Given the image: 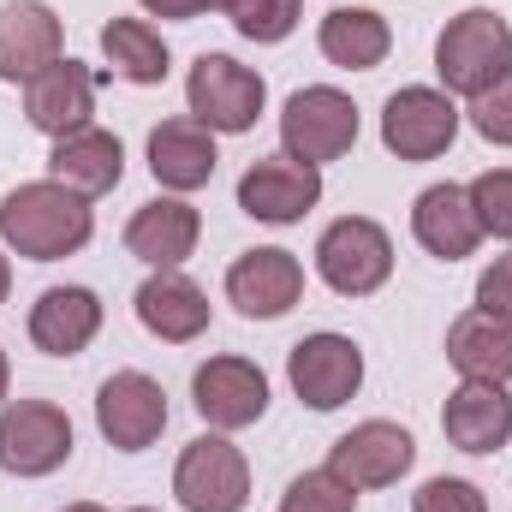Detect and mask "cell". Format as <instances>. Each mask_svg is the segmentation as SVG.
<instances>
[{"label":"cell","mask_w":512,"mask_h":512,"mask_svg":"<svg viewBox=\"0 0 512 512\" xmlns=\"http://www.w3.org/2000/svg\"><path fill=\"white\" fill-rule=\"evenodd\" d=\"M447 364L459 382H512V316L495 310H465L447 322Z\"/></svg>","instance_id":"cb8c5ba5"},{"label":"cell","mask_w":512,"mask_h":512,"mask_svg":"<svg viewBox=\"0 0 512 512\" xmlns=\"http://www.w3.org/2000/svg\"><path fill=\"white\" fill-rule=\"evenodd\" d=\"M471 209L483 221V239L512 245V167H489L471 179Z\"/></svg>","instance_id":"f1b7e54d"},{"label":"cell","mask_w":512,"mask_h":512,"mask_svg":"<svg viewBox=\"0 0 512 512\" xmlns=\"http://www.w3.org/2000/svg\"><path fill=\"white\" fill-rule=\"evenodd\" d=\"M102 60L114 66V78H126L137 90H155L173 72V48L149 18H108L102 24Z\"/></svg>","instance_id":"484cf974"},{"label":"cell","mask_w":512,"mask_h":512,"mask_svg":"<svg viewBox=\"0 0 512 512\" xmlns=\"http://www.w3.org/2000/svg\"><path fill=\"white\" fill-rule=\"evenodd\" d=\"M72 417L54 399H6L0 405V471L6 477H54L72 459Z\"/></svg>","instance_id":"8992f818"},{"label":"cell","mask_w":512,"mask_h":512,"mask_svg":"<svg viewBox=\"0 0 512 512\" xmlns=\"http://www.w3.org/2000/svg\"><path fill=\"white\" fill-rule=\"evenodd\" d=\"M90 239H96V209L60 179H30L0 197V245L24 262H66Z\"/></svg>","instance_id":"6da1fadb"},{"label":"cell","mask_w":512,"mask_h":512,"mask_svg":"<svg viewBox=\"0 0 512 512\" xmlns=\"http://www.w3.org/2000/svg\"><path fill=\"white\" fill-rule=\"evenodd\" d=\"M227 18H233V30H239L245 42L274 48V42H286V36L298 30L304 0H227Z\"/></svg>","instance_id":"4316f807"},{"label":"cell","mask_w":512,"mask_h":512,"mask_svg":"<svg viewBox=\"0 0 512 512\" xmlns=\"http://www.w3.org/2000/svg\"><path fill=\"white\" fill-rule=\"evenodd\" d=\"M304 298V262L286 245H256L227 268V304L245 322H280Z\"/></svg>","instance_id":"9a60e30c"},{"label":"cell","mask_w":512,"mask_h":512,"mask_svg":"<svg viewBox=\"0 0 512 512\" xmlns=\"http://www.w3.org/2000/svg\"><path fill=\"white\" fill-rule=\"evenodd\" d=\"M6 387H12V364H6V352H0V405H6Z\"/></svg>","instance_id":"e575fe53"},{"label":"cell","mask_w":512,"mask_h":512,"mask_svg":"<svg viewBox=\"0 0 512 512\" xmlns=\"http://www.w3.org/2000/svg\"><path fill=\"white\" fill-rule=\"evenodd\" d=\"M96 429L120 453H149L167 435V393L143 370H114L96 387Z\"/></svg>","instance_id":"4fadbf2b"},{"label":"cell","mask_w":512,"mask_h":512,"mask_svg":"<svg viewBox=\"0 0 512 512\" xmlns=\"http://www.w3.org/2000/svg\"><path fill=\"white\" fill-rule=\"evenodd\" d=\"M465 126L459 102L441 84H405L382 102V149L399 161H435L453 149V137Z\"/></svg>","instance_id":"ba28073f"},{"label":"cell","mask_w":512,"mask_h":512,"mask_svg":"<svg viewBox=\"0 0 512 512\" xmlns=\"http://www.w3.org/2000/svg\"><path fill=\"white\" fill-rule=\"evenodd\" d=\"M316 48L340 72H376L387 54H393V24H387L376 6H334L316 24Z\"/></svg>","instance_id":"d4e9b609"},{"label":"cell","mask_w":512,"mask_h":512,"mask_svg":"<svg viewBox=\"0 0 512 512\" xmlns=\"http://www.w3.org/2000/svg\"><path fill=\"white\" fill-rule=\"evenodd\" d=\"M6 292H12V251L0 245V304H6Z\"/></svg>","instance_id":"836d02e7"},{"label":"cell","mask_w":512,"mask_h":512,"mask_svg":"<svg viewBox=\"0 0 512 512\" xmlns=\"http://www.w3.org/2000/svg\"><path fill=\"white\" fill-rule=\"evenodd\" d=\"M60 54L66 30L48 0H0V84H30Z\"/></svg>","instance_id":"d6986e66"},{"label":"cell","mask_w":512,"mask_h":512,"mask_svg":"<svg viewBox=\"0 0 512 512\" xmlns=\"http://www.w3.org/2000/svg\"><path fill=\"white\" fill-rule=\"evenodd\" d=\"M60 512H108V507H96V501H72V507H60Z\"/></svg>","instance_id":"d590c367"},{"label":"cell","mask_w":512,"mask_h":512,"mask_svg":"<svg viewBox=\"0 0 512 512\" xmlns=\"http://www.w3.org/2000/svg\"><path fill=\"white\" fill-rule=\"evenodd\" d=\"M191 405H197V417H203L209 429L239 435V429H251V423L268 417V376H262V364H251V358L221 352V358L197 364V376H191Z\"/></svg>","instance_id":"7c38bea8"},{"label":"cell","mask_w":512,"mask_h":512,"mask_svg":"<svg viewBox=\"0 0 512 512\" xmlns=\"http://www.w3.org/2000/svg\"><path fill=\"white\" fill-rule=\"evenodd\" d=\"M441 435H447V447H459L471 459H495L512 441L507 382H459L441 405Z\"/></svg>","instance_id":"ac0fdd59"},{"label":"cell","mask_w":512,"mask_h":512,"mask_svg":"<svg viewBox=\"0 0 512 512\" xmlns=\"http://www.w3.org/2000/svg\"><path fill=\"white\" fill-rule=\"evenodd\" d=\"M102 322H108V310H102V298L90 286H48L30 304L24 334L48 358H78V352H90V340L102 334Z\"/></svg>","instance_id":"ffe728a7"},{"label":"cell","mask_w":512,"mask_h":512,"mask_svg":"<svg viewBox=\"0 0 512 512\" xmlns=\"http://www.w3.org/2000/svg\"><path fill=\"white\" fill-rule=\"evenodd\" d=\"M411 239L435 262H465L483 245V221L471 209V185L441 179V185L417 191V203H411Z\"/></svg>","instance_id":"44dd1931"},{"label":"cell","mask_w":512,"mask_h":512,"mask_svg":"<svg viewBox=\"0 0 512 512\" xmlns=\"http://www.w3.org/2000/svg\"><path fill=\"white\" fill-rule=\"evenodd\" d=\"M471 131L483 137V143H495V149H512V72L507 78H495L483 96H471Z\"/></svg>","instance_id":"f546056e"},{"label":"cell","mask_w":512,"mask_h":512,"mask_svg":"<svg viewBox=\"0 0 512 512\" xmlns=\"http://www.w3.org/2000/svg\"><path fill=\"white\" fill-rule=\"evenodd\" d=\"M185 108L215 137H239V131H256L262 108H268V84L256 66L233 60V54H197L185 72Z\"/></svg>","instance_id":"3957f363"},{"label":"cell","mask_w":512,"mask_h":512,"mask_svg":"<svg viewBox=\"0 0 512 512\" xmlns=\"http://www.w3.org/2000/svg\"><path fill=\"white\" fill-rule=\"evenodd\" d=\"M126 512H161V507H126Z\"/></svg>","instance_id":"8d00e7d4"},{"label":"cell","mask_w":512,"mask_h":512,"mask_svg":"<svg viewBox=\"0 0 512 512\" xmlns=\"http://www.w3.org/2000/svg\"><path fill=\"white\" fill-rule=\"evenodd\" d=\"M411 512H489V495L471 477H429L411 495Z\"/></svg>","instance_id":"4dcf8cb0"},{"label":"cell","mask_w":512,"mask_h":512,"mask_svg":"<svg viewBox=\"0 0 512 512\" xmlns=\"http://www.w3.org/2000/svg\"><path fill=\"white\" fill-rule=\"evenodd\" d=\"M358 131H364L358 102L346 90H334V84H304L280 108V149L292 161H310V167H328V161L352 155Z\"/></svg>","instance_id":"277c9868"},{"label":"cell","mask_w":512,"mask_h":512,"mask_svg":"<svg viewBox=\"0 0 512 512\" xmlns=\"http://www.w3.org/2000/svg\"><path fill=\"white\" fill-rule=\"evenodd\" d=\"M24 120H30V131H42L48 143L96 126V72L84 60L60 54L54 66H42L24 84Z\"/></svg>","instance_id":"5bb4252c"},{"label":"cell","mask_w":512,"mask_h":512,"mask_svg":"<svg viewBox=\"0 0 512 512\" xmlns=\"http://www.w3.org/2000/svg\"><path fill=\"white\" fill-rule=\"evenodd\" d=\"M512 72V24L495 6H465L435 36V78L447 96H483L495 78Z\"/></svg>","instance_id":"7a4b0ae2"},{"label":"cell","mask_w":512,"mask_h":512,"mask_svg":"<svg viewBox=\"0 0 512 512\" xmlns=\"http://www.w3.org/2000/svg\"><path fill=\"white\" fill-rule=\"evenodd\" d=\"M149 18H173V24H185V18H203V12H227V0H137Z\"/></svg>","instance_id":"d6a6232c"},{"label":"cell","mask_w":512,"mask_h":512,"mask_svg":"<svg viewBox=\"0 0 512 512\" xmlns=\"http://www.w3.org/2000/svg\"><path fill=\"white\" fill-rule=\"evenodd\" d=\"M131 310H137L143 334H155L161 346H191V340L209 334V292L185 268H149Z\"/></svg>","instance_id":"2e32d148"},{"label":"cell","mask_w":512,"mask_h":512,"mask_svg":"<svg viewBox=\"0 0 512 512\" xmlns=\"http://www.w3.org/2000/svg\"><path fill=\"white\" fill-rule=\"evenodd\" d=\"M286 382L298 393V405L310 411H340L346 399H358L364 387V346L352 334H304L292 352H286Z\"/></svg>","instance_id":"9c48e42d"},{"label":"cell","mask_w":512,"mask_h":512,"mask_svg":"<svg viewBox=\"0 0 512 512\" xmlns=\"http://www.w3.org/2000/svg\"><path fill=\"white\" fill-rule=\"evenodd\" d=\"M280 512H358V489L340 483L328 465H316V471H298V477L286 483Z\"/></svg>","instance_id":"83f0119b"},{"label":"cell","mask_w":512,"mask_h":512,"mask_svg":"<svg viewBox=\"0 0 512 512\" xmlns=\"http://www.w3.org/2000/svg\"><path fill=\"white\" fill-rule=\"evenodd\" d=\"M316 274L340 298H370L393 280V239L370 215H340L316 239Z\"/></svg>","instance_id":"5b68a950"},{"label":"cell","mask_w":512,"mask_h":512,"mask_svg":"<svg viewBox=\"0 0 512 512\" xmlns=\"http://www.w3.org/2000/svg\"><path fill=\"white\" fill-rule=\"evenodd\" d=\"M143 155H149V173H155L161 191L191 197V191H203V185L215 179V167H221V137L203 126V120L179 114V120H161V126L149 131Z\"/></svg>","instance_id":"e0dca14e"},{"label":"cell","mask_w":512,"mask_h":512,"mask_svg":"<svg viewBox=\"0 0 512 512\" xmlns=\"http://www.w3.org/2000/svg\"><path fill=\"white\" fill-rule=\"evenodd\" d=\"M173 501L185 512H245L251 507V459L221 435H197L173 465Z\"/></svg>","instance_id":"52a82bcc"},{"label":"cell","mask_w":512,"mask_h":512,"mask_svg":"<svg viewBox=\"0 0 512 512\" xmlns=\"http://www.w3.org/2000/svg\"><path fill=\"white\" fill-rule=\"evenodd\" d=\"M239 209L262 221V227H298L316 203H322V167L310 161H292L286 149L280 155H256L251 167L239 173Z\"/></svg>","instance_id":"30bf717a"},{"label":"cell","mask_w":512,"mask_h":512,"mask_svg":"<svg viewBox=\"0 0 512 512\" xmlns=\"http://www.w3.org/2000/svg\"><path fill=\"white\" fill-rule=\"evenodd\" d=\"M197 239H203V215L173 191L149 197L126 221V251L143 268H185V256H197Z\"/></svg>","instance_id":"7402d4cb"},{"label":"cell","mask_w":512,"mask_h":512,"mask_svg":"<svg viewBox=\"0 0 512 512\" xmlns=\"http://www.w3.org/2000/svg\"><path fill=\"white\" fill-rule=\"evenodd\" d=\"M48 179H60L66 191H78V197L96 203V197L120 191V179H126V143L102 126L72 131V137H60L48 149Z\"/></svg>","instance_id":"603a6c76"},{"label":"cell","mask_w":512,"mask_h":512,"mask_svg":"<svg viewBox=\"0 0 512 512\" xmlns=\"http://www.w3.org/2000/svg\"><path fill=\"white\" fill-rule=\"evenodd\" d=\"M477 310L512 316V251H507V256H495V262L477 274Z\"/></svg>","instance_id":"1f68e13d"},{"label":"cell","mask_w":512,"mask_h":512,"mask_svg":"<svg viewBox=\"0 0 512 512\" xmlns=\"http://www.w3.org/2000/svg\"><path fill=\"white\" fill-rule=\"evenodd\" d=\"M411 465H417V435H411L405 423H393V417H364V423H352V429L328 447V471H334L340 483H352L358 495L399 483Z\"/></svg>","instance_id":"8fae6325"}]
</instances>
